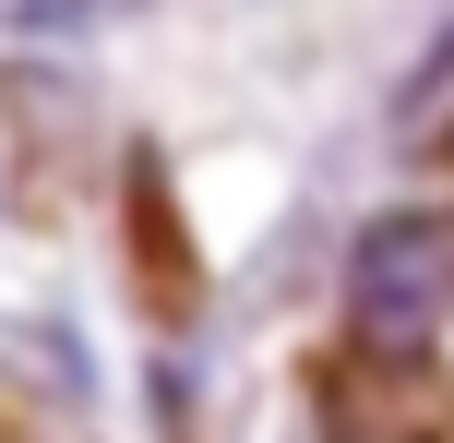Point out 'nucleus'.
<instances>
[{
    "instance_id": "nucleus-1",
    "label": "nucleus",
    "mask_w": 454,
    "mask_h": 443,
    "mask_svg": "<svg viewBox=\"0 0 454 443\" xmlns=\"http://www.w3.org/2000/svg\"><path fill=\"white\" fill-rule=\"evenodd\" d=\"M454 324V216L407 204V216H371L359 252H347V336L383 360H419Z\"/></svg>"
}]
</instances>
